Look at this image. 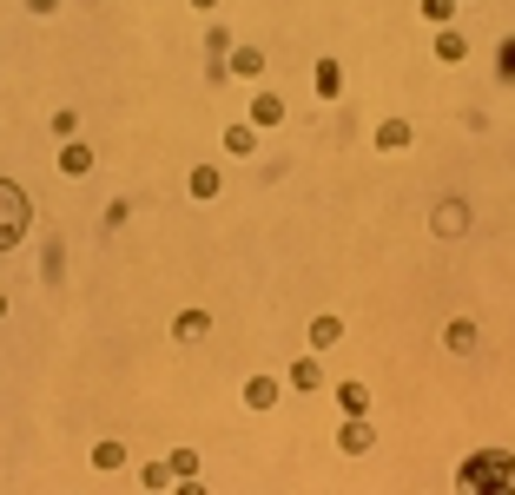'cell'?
Segmentation results:
<instances>
[{"mask_svg":"<svg viewBox=\"0 0 515 495\" xmlns=\"http://www.w3.org/2000/svg\"><path fill=\"white\" fill-rule=\"evenodd\" d=\"M456 489H476V495H515V456L509 449H476L463 456V469H456Z\"/></svg>","mask_w":515,"mask_h":495,"instance_id":"cell-1","label":"cell"},{"mask_svg":"<svg viewBox=\"0 0 515 495\" xmlns=\"http://www.w3.org/2000/svg\"><path fill=\"white\" fill-rule=\"evenodd\" d=\"M26 232H34V205H26V191L14 179H0V252H14Z\"/></svg>","mask_w":515,"mask_h":495,"instance_id":"cell-2","label":"cell"},{"mask_svg":"<svg viewBox=\"0 0 515 495\" xmlns=\"http://www.w3.org/2000/svg\"><path fill=\"white\" fill-rule=\"evenodd\" d=\"M429 232H436V238H463L469 232V205L463 199H443L436 211H429Z\"/></svg>","mask_w":515,"mask_h":495,"instance_id":"cell-3","label":"cell"},{"mask_svg":"<svg viewBox=\"0 0 515 495\" xmlns=\"http://www.w3.org/2000/svg\"><path fill=\"white\" fill-rule=\"evenodd\" d=\"M337 449H343V456H363V449H377V423H370V417H351V423L337 429Z\"/></svg>","mask_w":515,"mask_h":495,"instance_id":"cell-4","label":"cell"},{"mask_svg":"<svg viewBox=\"0 0 515 495\" xmlns=\"http://www.w3.org/2000/svg\"><path fill=\"white\" fill-rule=\"evenodd\" d=\"M284 383H291V390H304V397H318V390H324V364H318V350L298 356V364L284 370Z\"/></svg>","mask_w":515,"mask_h":495,"instance_id":"cell-5","label":"cell"},{"mask_svg":"<svg viewBox=\"0 0 515 495\" xmlns=\"http://www.w3.org/2000/svg\"><path fill=\"white\" fill-rule=\"evenodd\" d=\"M238 397H245V409H271V403L284 397V383L258 370V376H245V390H238Z\"/></svg>","mask_w":515,"mask_h":495,"instance_id":"cell-6","label":"cell"},{"mask_svg":"<svg viewBox=\"0 0 515 495\" xmlns=\"http://www.w3.org/2000/svg\"><path fill=\"white\" fill-rule=\"evenodd\" d=\"M185 191L205 205V199H218V191H225V172H218V165H192V172H185Z\"/></svg>","mask_w":515,"mask_h":495,"instance_id":"cell-7","label":"cell"},{"mask_svg":"<svg viewBox=\"0 0 515 495\" xmlns=\"http://www.w3.org/2000/svg\"><path fill=\"white\" fill-rule=\"evenodd\" d=\"M251 126H258V132H271V126H284V99H278V93H265V87H258V93H251Z\"/></svg>","mask_w":515,"mask_h":495,"instance_id":"cell-8","label":"cell"},{"mask_svg":"<svg viewBox=\"0 0 515 495\" xmlns=\"http://www.w3.org/2000/svg\"><path fill=\"white\" fill-rule=\"evenodd\" d=\"M337 409H343V417H370V390H363V376L337 383Z\"/></svg>","mask_w":515,"mask_h":495,"instance_id":"cell-9","label":"cell"},{"mask_svg":"<svg viewBox=\"0 0 515 495\" xmlns=\"http://www.w3.org/2000/svg\"><path fill=\"white\" fill-rule=\"evenodd\" d=\"M205 330H212V317L198 311V304H192V311H179V317H172V337H179V344H198V337H205Z\"/></svg>","mask_w":515,"mask_h":495,"instance_id":"cell-10","label":"cell"},{"mask_svg":"<svg viewBox=\"0 0 515 495\" xmlns=\"http://www.w3.org/2000/svg\"><path fill=\"white\" fill-rule=\"evenodd\" d=\"M410 139H416L410 119H384V126H377V152H404Z\"/></svg>","mask_w":515,"mask_h":495,"instance_id":"cell-11","label":"cell"},{"mask_svg":"<svg viewBox=\"0 0 515 495\" xmlns=\"http://www.w3.org/2000/svg\"><path fill=\"white\" fill-rule=\"evenodd\" d=\"M60 172H67V179H86V172H93V146L67 139V146H60Z\"/></svg>","mask_w":515,"mask_h":495,"instance_id":"cell-12","label":"cell"},{"mask_svg":"<svg viewBox=\"0 0 515 495\" xmlns=\"http://www.w3.org/2000/svg\"><path fill=\"white\" fill-rule=\"evenodd\" d=\"M436 60H443V67H463V60H469V40L456 34V26H443V34H436Z\"/></svg>","mask_w":515,"mask_h":495,"instance_id":"cell-13","label":"cell"},{"mask_svg":"<svg viewBox=\"0 0 515 495\" xmlns=\"http://www.w3.org/2000/svg\"><path fill=\"white\" fill-rule=\"evenodd\" d=\"M225 67H232L238 79H258V73H265V53H258V46H232V53H225Z\"/></svg>","mask_w":515,"mask_h":495,"instance_id":"cell-14","label":"cell"},{"mask_svg":"<svg viewBox=\"0 0 515 495\" xmlns=\"http://www.w3.org/2000/svg\"><path fill=\"white\" fill-rule=\"evenodd\" d=\"M443 344H449L456 356H469V350H476V324H469V317H449V324H443Z\"/></svg>","mask_w":515,"mask_h":495,"instance_id":"cell-15","label":"cell"},{"mask_svg":"<svg viewBox=\"0 0 515 495\" xmlns=\"http://www.w3.org/2000/svg\"><path fill=\"white\" fill-rule=\"evenodd\" d=\"M225 152H232V159H251L258 152V126L245 119V126H225Z\"/></svg>","mask_w":515,"mask_h":495,"instance_id":"cell-16","label":"cell"},{"mask_svg":"<svg viewBox=\"0 0 515 495\" xmlns=\"http://www.w3.org/2000/svg\"><path fill=\"white\" fill-rule=\"evenodd\" d=\"M343 344V317H310V350H331Z\"/></svg>","mask_w":515,"mask_h":495,"instance_id":"cell-17","label":"cell"},{"mask_svg":"<svg viewBox=\"0 0 515 495\" xmlns=\"http://www.w3.org/2000/svg\"><path fill=\"white\" fill-rule=\"evenodd\" d=\"M93 469H126V443H120V436L93 443Z\"/></svg>","mask_w":515,"mask_h":495,"instance_id":"cell-18","label":"cell"},{"mask_svg":"<svg viewBox=\"0 0 515 495\" xmlns=\"http://www.w3.org/2000/svg\"><path fill=\"white\" fill-rule=\"evenodd\" d=\"M172 482H179L172 456H165V462H146V469H139V489H172Z\"/></svg>","mask_w":515,"mask_h":495,"instance_id":"cell-19","label":"cell"},{"mask_svg":"<svg viewBox=\"0 0 515 495\" xmlns=\"http://www.w3.org/2000/svg\"><path fill=\"white\" fill-rule=\"evenodd\" d=\"M456 7H463V0H423V20H429V26H449Z\"/></svg>","mask_w":515,"mask_h":495,"instance_id":"cell-20","label":"cell"},{"mask_svg":"<svg viewBox=\"0 0 515 495\" xmlns=\"http://www.w3.org/2000/svg\"><path fill=\"white\" fill-rule=\"evenodd\" d=\"M47 126L60 132V139H73V132H79V113H73V106H53V113H47Z\"/></svg>","mask_w":515,"mask_h":495,"instance_id":"cell-21","label":"cell"},{"mask_svg":"<svg viewBox=\"0 0 515 495\" xmlns=\"http://www.w3.org/2000/svg\"><path fill=\"white\" fill-rule=\"evenodd\" d=\"M337 87H343V73H337V60H318V93H324V99H337Z\"/></svg>","mask_w":515,"mask_h":495,"instance_id":"cell-22","label":"cell"},{"mask_svg":"<svg viewBox=\"0 0 515 495\" xmlns=\"http://www.w3.org/2000/svg\"><path fill=\"white\" fill-rule=\"evenodd\" d=\"M225 53H232V34H225V26H205V60H225Z\"/></svg>","mask_w":515,"mask_h":495,"instance_id":"cell-23","label":"cell"},{"mask_svg":"<svg viewBox=\"0 0 515 495\" xmlns=\"http://www.w3.org/2000/svg\"><path fill=\"white\" fill-rule=\"evenodd\" d=\"M172 469H179V482L198 476V449H172Z\"/></svg>","mask_w":515,"mask_h":495,"instance_id":"cell-24","label":"cell"},{"mask_svg":"<svg viewBox=\"0 0 515 495\" xmlns=\"http://www.w3.org/2000/svg\"><path fill=\"white\" fill-rule=\"evenodd\" d=\"M502 79H515V34L502 40Z\"/></svg>","mask_w":515,"mask_h":495,"instance_id":"cell-25","label":"cell"},{"mask_svg":"<svg viewBox=\"0 0 515 495\" xmlns=\"http://www.w3.org/2000/svg\"><path fill=\"white\" fill-rule=\"evenodd\" d=\"M53 7H60V0H26V14H53Z\"/></svg>","mask_w":515,"mask_h":495,"instance_id":"cell-26","label":"cell"},{"mask_svg":"<svg viewBox=\"0 0 515 495\" xmlns=\"http://www.w3.org/2000/svg\"><path fill=\"white\" fill-rule=\"evenodd\" d=\"M192 7H198V14H218V0H192Z\"/></svg>","mask_w":515,"mask_h":495,"instance_id":"cell-27","label":"cell"},{"mask_svg":"<svg viewBox=\"0 0 515 495\" xmlns=\"http://www.w3.org/2000/svg\"><path fill=\"white\" fill-rule=\"evenodd\" d=\"M0 317H7V297H0Z\"/></svg>","mask_w":515,"mask_h":495,"instance_id":"cell-28","label":"cell"}]
</instances>
